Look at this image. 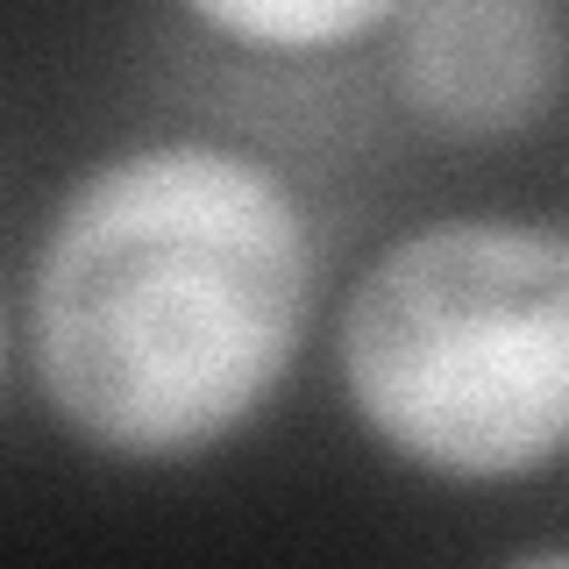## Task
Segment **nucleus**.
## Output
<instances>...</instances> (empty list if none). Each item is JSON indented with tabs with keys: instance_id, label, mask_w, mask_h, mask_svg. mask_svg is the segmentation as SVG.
Here are the masks:
<instances>
[{
	"instance_id": "obj_1",
	"label": "nucleus",
	"mask_w": 569,
	"mask_h": 569,
	"mask_svg": "<svg viewBox=\"0 0 569 569\" xmlns=\"http://www.w3.org/2000/svg\"><path fill=\"white\" fill-rule=\"evenodd\" d=\"M313 284V221L263 157L207 136L136 142L100 157L36 242V385L86 449L192 462L271 406Z\"/></svg>"
},
{
	"instance_id": "obj_2",
	"label": "nucleus",
	"mask_w": 569,
	"mask_h": 569,
	"mask_svg": "<svg viewBox=\"0 0 569 569\" xmlns=\"http://www.w3.org/2000/svg\"><path fill=\"white\" fill-rule=\"evenodd\" d=\"M363 435L441 485L556 470L569 427V249L541 221L456 213L385 242L342 299Z\"/></svg>"
},
{
	"instance_id": "obj_3",
	"label": "nucleus",
	"mask_w": 569,
	"mask_h": 569,
	"mask_svg": "<svg viewBox=\"0 0 569 569\" xmlns=\"http://www.w3.org/2000/svg\"><path fill=\"white\" fill-rule=\"evenodd\" d=\"M391 86L406 114L456 142H498L556 114V0H406L391 14Z\"/></svg>"
},
{
	"instance_id": "obj_4",
	"label": "nucleus",
	"mask_w": 569,
	"mask_h": 569,
	"mask_svg": "<svg viewBox=\"0 0 569 569\" xmlns=\"http://www.w3.org/2000/svg\"><path fill=\"white\" fill-rule=\"evenodd\" d=\"M200 29L263 58H320L391 29L406 0H178Z\"/></svg>"
},
{
	"instance_id": "obj_5",
	"label": "nucleus",
	"mask_w": 569,
	"mask_h": 569,
	"mask_svg": "<svg viewBox=\"0 0 569 569\" xmlns=\"http://www.w3.org/2000/svg\"><path fill=\"white\" fill-rule=\"evenodd\" d=\"M0 378H8V313H0Z\"/></svg>"
}]
</instances>
